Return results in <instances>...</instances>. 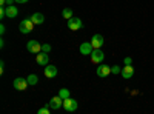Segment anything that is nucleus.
<instances>
[{"label": "nucleus", "mask_w": 154, "mask_h": 114, "mask_svg": "<svg viewBox=\"0 0 154 114\" xmlns=\"http://www.w3.org/2000/svg\"><path fill=\"white\" fill-rule=\"evenodd\" d=\"M123 63H125V65H131V57H125Z\"/></svg>", "instance_id": "nucleus-23"}, {"label": "nucleus", "mask_w": 154, "mask_h": 114, "mask_svg": "<svg viewBox=\"0 0 154 114\" xmlns=\"http://www.w3.org/2000/svg\"><path fill=\"white\" fill-rule=\"evenodd\" d=\"M0 5H2V6H5L6 3H5V0H0Z\"/></svg>", "instance_id": "nucleus-27"}, {"label": "nucleus", "mask_w": 154, "mask_h": 114, "mask_svg": "<svg viewBox=\"0 0 154 114\" xmlns=\"http://www.w3.org/2000/svg\"><path fill=\"white\" fill-rule=\"evenodd\" d=\"M62 16L65 17L66 20H69V19H72V11H71L69 8H65V9L62 11Z\"/></svg>", "instance_id": "nucleus-16"}, {"label": "nucleus", "mask_w": 154, "mask_h": 114, "mask_svg": "<svg viewBox=\"0 0 154 114\" xmlns=\"http://www.w3.org/2000/svg\"><path fill=\"white\" fill-rule=\"evenodd\" d=\"M3 68H5V63L0 62V72H3Z\"/></svg>", "instance_id": "nucleus-25"}, {"label": "nucleus", "mask_w": 154, "mask_h": 114, "mask_svg": "<svg viewBox=\"0 0 154 114\" xmlns=\"http://www.w3.org/2000/svg\"><path fill=\"white\" fill-rule=\"evenodd\" d=\"M103 59H105V54H103L102 49H94V51L91 53L93 63H102V62H103Z\"/></svg>", "instance_id": "nucleus-7"}, {"label": "nucleus", "mask_w": 154, "mask_h": 114, "mask_svg": "<svg viewBox=\"0 0 154 114\" xmlns=\"http://www.w3.org/2000/svg\"><path fill=\"white\" fill-rule=\"evenodd\" d=\"M42 51H43V53H49V51H51V45L43 43V45H42Z\"/></svg>", "instance_id": "nucleus-20"}, {"label": "nucleus", "mask_w": 154, "mask_h": 114, "mask_svg": "<svg viewBox=\"0 0 154 114\" xmlns=\"http://www.w3.org/2000/svg\"><path fill=\"white\" fill-rule=\"evenodd\" d=\"M35 62H37V65H40V66H46L48 62H49L48 53H38L35 56Z\"/></svg>", "instance_id": "nucleus-9"}, {"label": "nucleus", "mask_w": 154, "mask_h": 114, "mask_svg": "<svg viewBox=\"0 0 154 114\" xmlns=\"http://www.w3.org/2000/svg\"><path fill=\"white\" fill-rule=\"evenodd\" d=\"M103 35L102 34H94L93 37H91V45H93V48L94 49H100L102 46H103Z\"/></svg>", "instance_id": "nucleus-3"}, {"label": "nucleus", "mask_w": 154, "mask_h": 114, "mask_svg": "<svg viewBox=\"0 0 154 114\" xmlns=\"http://www.w3.org/2000/svg\"><path fill=\"white\" fill-rule=\"evenodd\" d=\"M28 85H37V82H38V77L35 74H31V75H28Z\"/></svg>", "instance_id": "nucleus-18"}, {"label": "nucleus", "mask_w": 154, "mask_h": 114, "mask_svg": "<svg viewBox=\"0 0 154 114\" xmlns=\"http://www.w3.org/2000/svg\"><path fill=\"white\" fill-rule=\"evenodd\" d=\"M6 8V17H9V19H14V17H17V14H19V9L16 8V6H5Z\"/></svg>", "instance_id": "nucleus-15"}, {"label": "nucleus", "mask_w": 154, "mask_h": 114, "mask_svg": "<svg viewBox=\"0 0 154 114\" xmlns=\"http://www.w3.org/2000/svg\"><path fill=\"white\" fill-rule=\"evenodd\" d=\"M120 71H122V69H120V66H117V65L111 68V72H114V74H119Z\"/></svg>", "instance_id": "nucleus-22"}, {"label": "nucleus", "mask_w": 154, "mask_h": 114, "mask_svg": "<svg viewBox=\"0 0 154 114\" xmlns=\"http://www.w3.org/2000/svg\"><path fill=\"white\" fill-rule=\"evenodd\" d=\"M68 28L72 29V31H79V29L83 28V22L80 19H77V17H72V19L68 20Z\"/></svg>", "instance_id": "nucleus-2"}, {"label": "nucleus", "mask_w": 154, "mask_h": 114, "mask_svg": "<svg viewBox=\"0 0 154 114\" xmlns=\"http://www.w3.org/2000/svg\"><path fill=\"white\" fill-rule=\"evenodd\" d=\"M134 75V68L133 65H125V68L122 69V77L123 79H131Z\"/></svg>", "instance_id": "nucleus-13"}, {"label": "nucleus", "mask_w": 154, "mask_h": 114, "mask_svg": "<svg viewBox=\"0 0 154 114\" xmlns=\"http://www.w3.org/2000/svg\"><path fill=\"white\" fill-rule=\"evenodd\" d=\"M77 100H74V99H66V100H63V108H65L68 112H72V111H75L77 109Z\"/></svg>", "instance_id": "nucleus-5"}, {"label": "nucleus", "mask_w": 154, "mask_h": 114, "mask_svg": "<svg viewBox=\"0 0 154 114\" xmlns=\"http://www.w3.org/2000/svg\"><path fill=\"white\" fill-rule=\"evenodd\" d=\"M26 48H28V51L32 53V54H38V53L42 51V45L38 43L37 40H29L28 45H26Z\"/></svg>", "instance_id": "nucleus-4"}, {"label": "nucleus", "mask_w": 154, "mask_h": 114, "mask_svg": "<svg viewBox=\"0 0 154 114\" xmlns=\"http://www.w3.org/2000/svg\"><path fill=\"white\" fill-rule=\"evenodd\" d=\"M109 72H111V68L106 66V65H99L97 69H96V74L99 75V77H106Z\"/></svg>", "instance_id": "nucleus-12"}, {"label": "nucleus", "mask_w": 154, "mask_h": 114, "mask_svg": "<svg viewBox=\"0 0 154 114\" xmlns=\"http://www.w3.org/2000/svg\"><path fill=\"white\" fill-rule=\"evenodd\" d=\"M37 114H51L49 112V106H46V108H40L37 111Z\"/></svg>", "instance_id": "nucleus-19"}, {"label": "nucleus", "mask_w": 154, "mask_h": 114, "mask_svg": "<svg viewBox=\"0 0 154 114\" xmlns=\"http://www.w3.org/2000/svg\"><path fill=\"white\" fill-rule=\"evenodd\" d=\"M48 106H49L51 109H59L60 106H63V99H62L60 96H56V97H53V99L49 100Z\"/></svg>", "instance_id": "nucleus-8"}, {"label": "nucleus", "mask_w": 154, "mask_h": 114, "mask_svg": "<svg viewBox=\"0 0 154 114\" xmlns=\"http://www.w3.org/2000/svg\"><path fill=\"white\" fill-rule=\"evenodd\" d=\"M57 72H59V69L54 65H46L45 66V77H48V79H54L57 75Z\"/></svg>", "instance_id": "nucleus-10"}, {"label": "nucleus", "mask_w": 154, "mask_h": 114, "mask_svg": "<svg viewBox=\"0 0 154 114\" xmlns=\"http://www.w3.org/2000/svg\"><path fill=\"white\" fill-rule=\"evenodd\" d=\"M32 28H34V23H32L31 19H25V20H22L20 25H19V29H20L22 34H29V32L32 31Z\"/></svg>", "instance_id": "nucleus-1"}, {"label": "nucleus", "mask_w": 154, "mask_h": 114, "mask_svg": "<svg viewBox=\"0 0 154 114\" xmlns=\"http://www.w3.org/2000/svg\"><path fill=\"white\" fill-rule=\"evenodd\" d=\"M5 17H6V8L2 6L0 8V19H5Z\"/></svg>", "instance_id": "nucleus-21"}, {"label": "nucleus", "mask_w": 154, "mask_h": 114, "mask_svg": "<svg viewBox=\"0 0 154 114\" xmlns=\"http://www.w3.org/2000/svg\"><path fill=\"white\" fill-rule=\"evenodd\" d=\"M6 28H5V25H0V34H5Z\"/></svg>", "instance_id": "nucleus-24"}, {"label": "nucleus", "mask_w": 154, "mask_h": 114, "mask_svg": "<svg viewBox=\"0 0 154 114\" xmlns=\"http://www.w3.org/2000/svg\"><path fill=\"white\" fill-rule=\"evenodd\" d=\"M12 86L19 91H23V90H26V86H28V80L22 79V77H17V79H14V82H12Z\"/></svg>", "instance_id": "nucleus-6"}, {"label": "nucleus", "mask_w": 154, "mask_h": 114, "mask_svg": "<svg viewBox=\"0 0 154 114\" xmlns=\"http://www.w3.org/2000/svg\"><path fill=\"white\" fill-rule=\"evenodd\" d=\"M29 19L32 20L34 25H42V23L45 22V16L42 14V12H34V14H32Z\"/></svg>", "instance_id": "nucleus-14"}, {"label": "nucleus", "mask_w": 154, "mask_h": 114, "mask_svg": "<svg viewBox=\"0 0 154 114\" xmlns=\"http://www.w3.org/2000/svg\"><path fill=\"white\" fill-rule=\"evenodd\" d=\"M59 96H60L63 100H66V99H69V91L66 90V88H62V90L59 91Z\"/></svg>", "instance_id": "nucleus-17"}, {"label": "nucleus", "mask_w": 154, "mask_h": 114, "mask_svg": "<svg viewBox=\"0 0 154 114\" xmlns=\"http://www.w3.org/2000/svg\"><path fill=\"white\" fill-rule=\"evenodd\" d=\"M16 2H17V3H26L28 0H16Z\"/></svg>", "instance_id": "nucleus-26"}, {"label": "nucleus", "mask_w": 154, "mask_h": 114, "mask_svg": "<svg viewBox=\"0 0 154 114\" xmlns=\"http://www.w3.org/2000/svg\"><path fill=\"white\" fill-rule=\"evenodd\" d=\"M93 51H94V48H93L91 42H83V43L80 45V53H82L83 56H91Z\"/></svg>", "instance_id": "nucleus-11"}]
</instances>
